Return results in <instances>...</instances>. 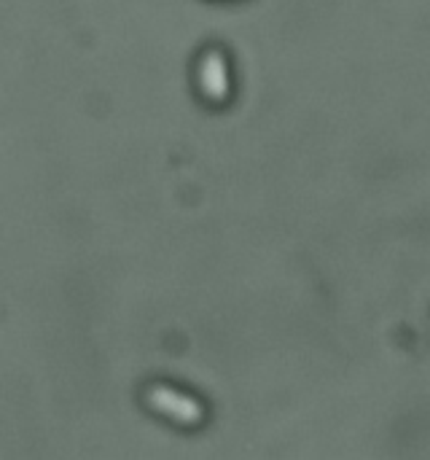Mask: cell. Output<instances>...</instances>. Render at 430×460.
Returning a JSON list of instances; mask_svg holds the SVG:
<instances>
[{
  "mask_svg": "<svg viewBox=\"0 0 430 460\" xmlns=\"http://www.w3.org/2000/svg\"><path fill=\"white\" fill-rule=\"evenodd\" d=\"M145 402H148L151 410H156V412L172 418V420L180 423V426H199L202 418H205L199 402H194L191 396H186V394H180V391L164 388V385L148 388Z\"/></svg>",
  "mask_w": 430,
  "mask_h": 460,
  "instance_id": "obj_1",
  "label": "cell"
},
{
  "mask_svg": "<svg viewBox=\"0 0 430 460\" xmlns=\"http://www.w3.org/2000/svg\"><path fill=\"white\" fill-rule=\"evenodd\" d=\"M199 86L205 92L207 100L213 102H224L229 94V73H226V62L218 51H207L199 62Z\"/></svg>",
  "mask_w": 430,
  "mask_h": 460,
  "instance_id": "obj_2",
  "label": "cell"
}]
</instances>
